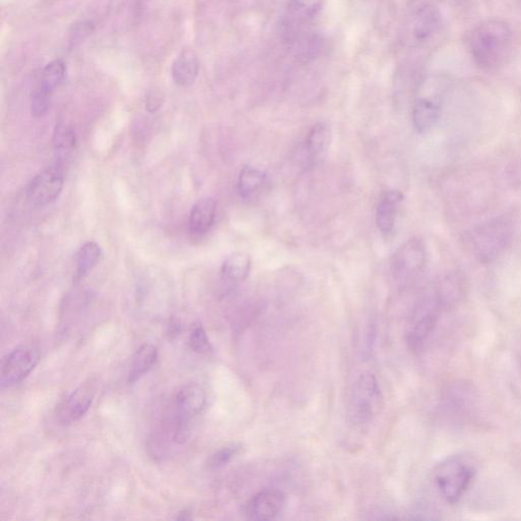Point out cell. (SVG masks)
<instances>
[{"label": "cell", "mask_w": 521, "mask_h": 521, "mask_svg": "<svg viewBox=\"0 0 521 521\" xmlns=\"http://www.w3.org/2000/svg\"><path fill=\"white\" fill-rule=\"evenodd\" d=\"M427 260V251L421 240L408 241L394 256V271L400 279H409L420 273Z\"/></svg>", "instance_id": "8fae6325"}, {"label": "cell", "mask_w": 521, "mask_h": 521, "mask_svg": "<svg viewBox=\"0 0 521 521\" xmlns=\"http://www.w3.org/2000/svg\"><path fill=\"white\" fill-rule=\"evenodd\" d=\"M404 201V194L397 189L385 192L380 200H379L376 221L379 230L384 235H389L393 233L396 226L398 211L401 202Z\"/></svg>", "instance_id": "4fadbf2b"}, {"label": "cell", "mask_w": 521, "mask_h": 521, "mask_svg": "<svg viewBox=\"0 0 521 521\" xmlns=\"http://www.w3.org/2000/svg\"><path fill=\"white\" fill-rule=\"evenodd\" d=\"M287 497L279 490L260 491L252 496L246 505L250 520L268 521L278 517L286 507Z\"/></svg>", "instance_id": "7c38bea8"}, {"label": "cell", "mask_w": 521, "mask_h": 521, "mask_svg": "<svg viewBox=\"0 0 521 521\" xmlns=\"http://www.w3.org/2000/svg\"><path fill=\"white\" fill-rule=\"evenodd\" d=\"M65 186L63 170L58 164L45 168L30 181L27 189L29 201L36 207H45L59 199Z\"/></svg>", "instance_id": "52a82bcc"}, {"label": "cell", "mask_w": 521, "mask_h": 521, "mask_svg": "<svg viewBox=\"0 0 521 521\" xmlns=\"http://www.w3.org/2000/svg\"><path fill=\"white\" fill-rule=\"evenodd\" d=\"M266 181L265 172L254 167H244L239 178L238 188L242 198L247 199L260 191Z\"/></svg>", "instance_id": "603a6c76"}, {"label": "cell", "mask_w": 521, "mask_h": 521, "mask_svg": "<svg viewBox=\"0 0 521 521\" xmlns=\"http://www.w3.org/2000/svg\"><path fill=\"white\" fill-rule=\"evenodd\" d=\"M511 236L512 225L509 220L499 217L472 232L471 242L480 259L490 260L507 247Z\"/></svg>", "instance_id": "5b68a950"}, {"label": "cell", "mask_w": 521, "mask_h": 521, "mask_svg": "<svg viewBox=\"0 0 521 521\" xmlns=\"http://www.w3.org/2000/svg\"><path fill=\"white\" fill-rule=\"evenodd\" d=\"M331 130L324 123L315 124L306 138V151L311 160H317L325 155L331 144Z\"/></svg>", "instance_id": "ffe728a7"}, {"label": "cell", "mask_w": 521, "mask_h": 521, "mask_svg": "<svg viewBox=\"0 0 521 521\" xmlns=\"http://www.w3.org/2000/svg\"><path fill=\"white\" fill-rule=\"evenodd\" d=\"M206 405V392L199 384L191 383L180 388L173 399V421H175V439L183 443L189 435V425L202 413Z\"/></svg>", "instance_id": "277c9868"}, {"label": "cell", "mask_w": 521, "mask_h": 521, "mask_svg": "<svg viewBox=\"0 0 521 521\" xmlns=\"http://www.w3.org/2000/svg\"><path fill=\"white\" fill-rule=\"evenodd\" d=\"M442 305L438 297L428 299L416 310L407 331V343L415 352L421 351L435 334Z\"/></svg>", "instance_id": "8992f818"}, {"label": "cell", "mask_w": 521, "mask_h": 521, "mask_svg": "<svg viewBox=\"0 0 521 521\" xmlns=\"http://www.w3.org/2000/svg\"><path fill=\"white\" fill-rule=\"evenodd\" d=\"M475 475L476 470L471 463L461 457H452L438 465L434 480L442 498L453 505L468 491Z\"/></svg>", "instance_id": "3957f363"}, {"label": "cell", "mask_w": 521, "mask_h": 521, "mask_svg": "<svg viewBox=\"0 0 521 521\" xmlns=\"http://www.w3.org/2000/svg\"><path fill=\"white\" fill-rule=\"evenodd\" d=\"M440 117V104L437 97H420L415 102L413 122L418 133H427L435 126Z\"/></svg>", "instance_id": "9a60e30c"}, {"label": "cell", "mask_w": 521, "mask_h": 521, "mask_svg": "<svg viewBox=\"0 0 521 521\" xmlns=\"http://www.w3.org/2000/svg\"><path fill=\"white\" fill-rule=\"evenodd\" d=\"M199 73V62L192 51H184L172 66L173 80L179 86L192 85Z\"/></svg>", "instance_id": "ac0fdd59"}, {"label": "cell", "mask_w": 521, "mask_h": 521, "mask_svg": "<svg viewBox=\"0 0 521 521\" xmlns=\"http://www.w3.org/2000/svg\"><path fill=\"white\" fill-rule=\"evenodd\" d=\"M441 23V14L435 5L421 7L415 15L413 34L417 42H424L436 33Z\"/></svg>", "instance_id": "2e32d148"}, {"label": "cell", "mask_w": 521, "mask_h": 521, "mask_svg": "<svg viewBox=\"0 0 521 521\" xmlns=\"http://www.w3.org/2000/svg\"><path fill=\"white\" fill-rule=\"evenodd\" d=\"M188 345L191 350L197 353H207L212 350V345L209 341V337L206 334V330L204 329L200 324H197L191 331V334L188 337Z\"/></svg>", "instance_id": "484cf974"}, {"label": "cell", "mask_w": 521, "mask_h": 521, "mask_svg": "<svg viewBox=\"0 0 521 521\" xmlns=\"http://www.w3.org/2000/svg\"><path fill=\"white\" fill-rule=\"evenodd\" d=\"M97 384L88 380L78 387L66 399H63L58 408L59 421L63 425L73 424L82 418L90 409Z\"/></svg>", "instance_id": "30bf717a"}, {"label": "cell", "mask_w": 521, "mask_h": 521, "mask_svg": "<svg viewBox=\"0 0 521 521\" xmlns=\"http://www.w3.org/2000/svg\"><path fill=\"white\" fill-rule=\"evenodd\" d=\"M251 257L244 252H235L228 257L221 268V274L227 281L239 282L247 279L251 271Z\"/></svg>", "instance_id": "44dd1931"}, {"label": "cell", "mask_w": 521, "mask_h": 521, "mask_svg": "<svg viewBox=\"0 0 521 521\" xmlns=\"http://www.w3.org/2000/svg\"><path fill=\"white\" fill-rule=\"evenodd\" d=\"M41 361V354L31 346H20L6 355L2 364L0 383L12 387L25 380Z\"/></svg>", "instance_id": "9c48e42d"}, {"label": "cell", "mask_w": 521, "mask_h": 521, "mask_svg": "<svg viewBox=\"0 0 521 521\" xmlns=\"http://www.w3.org/2000/svg\"><path fill=\"white\" fill-rule=\"evenodd\" d=\"M511 47L512 31L503 21H487L472 31L470 41L471 57L487 72L498 69L504 65Z\"/></svg>", "instance_id": "6da1fadb"}, {"label": "cell", "mask_w": 521, "mask_h": 521, "mask_svg": "<svg viewBox=\"0 0 521 521\" xmlns=\"http://www.w3.org/2000/svg\"><path fill=\"white\" fill-rule=\"evenodd\" d=\"M216 201L212 198H205L194 205L189 215L188 228L194 235L207 233L216 218Z\"/></svg>", "instance_id": "5bb4252c"}, {"label": "cell", "mask_w": 521, "mask_h": 521, "mask_svg": "<svg viewBox=\"0 0 521 521\" xmlns=\"http://www.w3.org/2000/svg\"><path fill=\"white\" fill-rule=\"evenodd\" d=\"M323 0H289L288 18L294 26L312 20L322 10Z\"/></svg>", "instance_id": "7402d4cb"}, {"label": "cell", "mask_w": 521, "mask_h": 521, "mask_svg": "<svg viewBox=\"0 0 521 521\" xmlns=\"http://www.w3.org/2000/svg\"><path fill=\"white\" fill-rule=\"evenodd\" d=\"M162 105V98L158 95L152 94L147 99L146 108L149 113H156Z\"/></svg>", "instance_id": "4316f807"}, {"label": "cell", "mask_w": 521, "mask_h": 521, "mask_svg": "<svg viewBox=\"0 0 521 521\" xmlns=\"http://www.w3.org/2000/svg\"><path fill=\"white\" fill-rule=\"evenodd\" d=\"M76 142V133L72 126L65 123L57 125L53 135L55 151L60 154L69 153L75 149Z\"/></svg>", "instance_id": "cb8c5ba5"}, {"label": "cell", "mask_w": 521, "mask_h": 521, "mask_svg": "<svg viewBox=\"0 0 521 521\" xmlns=\"http://www.w3.org/2000/svg\"><path fill=\"white\" fill-rule=\"evenodd\" d=\"M384 397L376 376L362 373L355 380L350 394L347 415L353 425H365L372 423L381 414Z\"/></svg>", "instance_id": "7a4b0ae2"}, {"label": "cell", "mask_w": 521, "mask_h": 521, "mask_svg": "<svg viewBox=\"0 0 521 521\" xmlns=\"http://www.w3.org/2000/svg\"><path fill=\"white\" fill-rule=\"evenodd\" d=\"M66 73L65 63L61 60H54L46 66L32 93V114L42 117L49 112L52 93L65 80Z\"/></svg>", "instance_id": "ba28073f"}, {"label": "cell", "mask_w": 521, "mask_h": 521, "mask_svg": "<svg viewBox=\"0 0 521 521\" xmlns=\"http://www.w3.org/2000/svg\"><path fill=\"white\" fill-rule=\"evenodd\" d=\"M158 359L157 347L153 344L146 343L142 345L133 357L129 372V382L135 383L156 364Z\"/></svg>", "instance_id": "d6986e66"}, {"label": "cell", "mask_w": 521, "mask_h": 521, "mask_svg": "<svg viewBox=\"0 0 521 521\" xmlns=\"http://www.w3.org/2000/svg\"><path fill=\"white\" fill-rule=\"evenodd\" d=\"M102 251L98 243L88 242L77 251L75 257V281L83 280L100 262Z\"/></svg>", "instance_id": "e0dca14e"}, {"label": "cell", "mask_w": 521, "mask_h": 521, "mask_svg": "<svg viewBox=\"0 0 521 521\" xmlns=\"http://www.w3.org/2000/svg\"><path fill=\"white\" fill-rule=\"evenodd\" d=\"M242 450V445L240 443L228 444L217 450L215 453L210 456L207 462L208 468L212 471L224 469L230 464L235 457H238Z\"/></svg>", "instance_id": "d4e9b609"}]
</instances>
